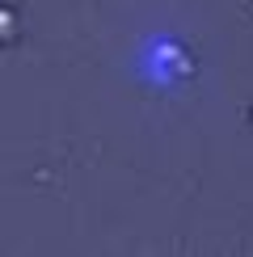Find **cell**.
<instances>
[{
	"mask_svg": "<svg viewBox=\"0 0 253 257\" xmlns=\"http://www.w3.org/2000/svg\"><path fill=\"white\" fill-rule=\"evenodd\" d=\"M17 34H21V21H17V13H13V9H0V47L17 42Z\"/></svg>",
	"mask_w": 253,
	"mask_h": 257,
	"instance_id": "1",
	"label": "cell"
}]
</instances>
